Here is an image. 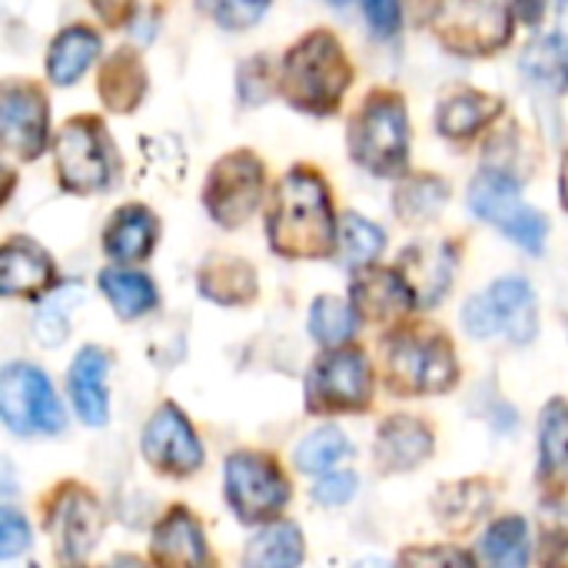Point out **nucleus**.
<instances>
[{
	"label": "nucleus",
	"mask_w": 568,
	"mask_h": 568,
	"mask_svg": "<svg viewBox=\"0 0 568 568\" xmlns=\"http://www.w3.org/2000/svg\"><path fill=\"white\" fill-rule=\"evenodd\" d=\"M336 240L326 183L310 170L283 176L270 210V243L280 256H326Z\"/></svg>",
	"instance_id": "nucleus-1"
},
{
	"label": "nucleus",
	"mask_w": 568,
	"mask_h": 568,
	"mask_svg": "<svg viewBox=\"0 0 568 568\" xmlns=\"http://www.w3.org/2000/svg\"><path fill=\"white\" fill-rule=\"evenodd\" d=\"M349 60L339 40L329 30L306 33L283 63V93L296 110L306 113H329L339 106L349 87Z\"/></svg>",
	"instance_id": "nucleus-2"
},
{
	"label": "nucleus",
	"mask_w": 568,
	"mask_h": 568,
	"mask_svg": "<svg viewBox=\"0 0 568 568\" xmlns=\"http://www.w3.org/2000/svg\"><path fill=\"white\" fill-rule=\"evenodd\" d=\"M349 150L359 166L379 176H393L409 156V123L406 106L393 93H376L363 103L349 126Z\"/></svg>",
	"instance_id": "nucleus-3"
},
{
	"label": "nucleus",
	"mask_w": 568,
	"mask_h": 568,
	"mask_svg": "<svg viewBox=\"0 0 568 568\" xmlns=\"http://www.w3.org/2000/svg\"><path fill=\"white\" fill-rule=\"evenodd\" d=\"M386 366H389L393 386L403 393H416V396L446 393L459 376L456 353H453L449 339L439 333L393 336L386 346Z\"/></svg>",
	"instance_id": "nucleus-4"
},
{
	"label": "nucleus",
	"mask_w": 568,
	"mask_h": 568,
	"mask_svg": "<svg viewBox=\"0 0 568 568\" xmlns=\"http://www.w3.org/2000/svg\"><path fill=\"white\" fill-rule=\"evenodd\" d=\"M469 206L476 216L489 220L496 230H503L509 240H516L529 253H542L549 223L539 210L526 206L519 196V186L503 170H483L469 186Z\"/></svg>",
	"instance_id": "nucleus-5"
},
{
	"label": "nucleus",
	"mask_w": 568,
	"mask_h": 568,
	"mask_svg": "<svg viewBox=\"0 0 568 568\" xmlns=\"http://www.w3.org/2000/svg\"><path fill=\"white\" fill-rule=\"evenodd\" d=\"M463 323L479 339L506 333L513 343H529L536 336V326H539L532 286L526 280H516V276L493 283L486 293H479L466 303Z\"/></svg>",
	"instance_id": "nucleus-6"
},
{
	"label": "nucleus",
	"mask_w": 568,
	"mask_h": 568,
	"mask_svg": "<svg viewBox=\"0 0 568 568\" xmlns=\"http://www.w3.org/2000/svg\"><path fill=\"white\" fill-rule=\"evenodd\" d=\"M53 156H57L60 183L73 193H100L113 180L110 136L97 120L63 123L53 143Z\"/></svg>",
	"instance_id": "nucleus-7"
},
{
	"label": "nucleus",
	"mask_w": 568,
	"mask_h": 568,
	"mask_svg": "<svg viewBox=\"0 0 568 568\" xmlns=\"http://www.w3.org/2000/svg\"><path fill=\"white\" fill-rule=\"evenodd\" d=\"M0 413L17 436H33V433L53 436L63 433L67 423L47 376L23 363L7 366L0 376Z\"/></svg>",
	"instance_id": "nucleus-8"
},
{
	"label": "nucleus",
	"mask_w": 568,
	"mask_h": 568,
	"mask_svg": "<svg viewBox=\"0 0 568 568\" xmlns=\"http://www.w3.org/2000/svg\"><path fill=\"white\" fill-rule=\"evenodd\" d=\"M373 399V373L356 349H336L316 359L306 379L310 413H363Z\"/></svg>",
	"instance_id": "nucleus-9"
},
{
	"label": "nucleus",
	"mask_w": 568,
	"mask_h": 568,
	"mask_svg": "<svg viewBox=\"0 0 568 568\" xmlns=\"http://www.w3.org/2000/svg\"><path fill=\"white\" fill-rule=\"evenodd\" d=\"M263 186H266L263 163L253 153H246V150L230 153L206 176V186H203L206 213L220 226H226V230L243 226L253 216V210L260 206Z\"/></svg>",
	"instance_id": "nucleus-10"
},
{
	"label": "nucleus",
	"mask_w": 568,
	"mask_h": 568,
	"mask_svg": "<svg viewBox=\"0 0 568 568\" xmlns=\"http://www.w3.org/2000/svg\"><path fill=\"white\" fill-rule=\"evenodd\" d=\"M509 0H443L436 10V33L459 53H489L509 40Z\"/></svg>",
	"instance_id": "nucleus-11"
},
{
	"label": "nucleus",
	"mask_w": 568,
	"mask_h": 568,
	"mask_svg": "<svg viewBox=\"0 0 568 568\" xmlns=\"http://www.w3.org/2000/svg\"><path fill=\"white\" fill-rule=\"evenodd\" d=\"M226 499L243 523H263L286 506L290 489L270 459L256 453H236L226 463Z\"/></svg>",
	"instance_id": "nucleus-12"
},
{
	"label": "nucleus",
	"mask_w": 568,
	"mask_h": 568,
	"mask_svg": "<svg viewBox=\"0 0 568 568\" xmlns=\"http://www.w3.org/2000/svg\"><path fill=\"white\" fill-rule=\"evenodd\" d=\"M47 532L53 536L63 562H83L103 532V513L90 493L70 486L57 496L47 519Z\"/></svg>",
	"instance_id": "nucleus-13"
},
{
	"label": "nucleus",
	"mask_w": 568,
	"mask_h": 568,
	"mask_svg": "<svg viewBox=\"0 0 568 568\" xmlns=\"http://www.w3.org/2000/svg\"><path fill=\"white\" fill-rule=\"evenodd\" d=\"M143 456L166 476H190L203 463V446L176 406H163L143 433Z\"/></svg>",
	"instance_id": "nucleus-14"
},
{
	"label": "nucleus",
	"mask_w": 568,
	"mask_h": 568,
	"mask_svg": "<svg viewBox=\"0 0 568 568\" xmlns=\"http://www.w3.org/2000/svg\"><path fill=\"white\" fill-rule=\"evenodd\" d=\"M3 143L20 160H33L47 146V100L37 87L10 83L3 90Z\"/></svg>",
	"instance_id": "nucleus-15"
},
{
	"label": "nucleus",
	"mask_w": 568,
	"mask_h": 568,
	"mask_svg": "<svg viewBox=\"0 0 568 568\" xmlns=\"http://www.w3.org/2000/svg\"><path fill=\"white\" fill-rule=\"evenodd\" d=\"M396 270L409 283L419 306H436L453 283L456 253L449 243H416L399 256Z\"/></svg>",
	"instance_id": "nucleus-16"
},
{
	"label": "nucleus",
	"mask_w": 568,
	"mask_h": 568,
	"mask_svg": "<svg viewBox=\"0 0 568 568\" xmlns=\"http://www.w3.org/2000/svg\"><path fill=\"white\" fill-rule=\"evenodd\" d=\"M57 283L53 260L30 240H10L3 246V270H0V293L3 296H27L37 300Z\"/></svg>",
	"instance_id": "nucleus-17"
},
{
	"label": "nucleus",
	"mask_w": 568,
	"mask_h": 568,
	"mask_svg": "<svg viewBox=\"0 0 568 568\" xmlns=\"http://www.w3.org/2000/svg\"><path fill=\"white\" fill-rule=\"evenodd\" d=\"M433 453V433L413 416H393L383 423L376 439V463L386 473H409Z\"/></svg>",
	"instance_id": "nucleus-18"
},
{
	"label": "nucleus",
	"mask_w": 568,
	"mask_h": 568,
	"mask_svg": "<svg viewBox=\"0 0 568 568\" xmlns=\"http://www.w3.org/2000/svg\"><path fill=\"white\" fill-rule=\"evenodd\" d=\"M106 369H110V359L97 346H87L70 366V399H73L77 416L87 426H103L110 416V396L103 386Z\"/></svg>",
	"instance_id": "nucleus-19"
},
{
	"label": "nucleus",
	"mask_w": 568,
	"mask_h": 568,
	"mask_svg": "<svg viewBox=\"0 0 568 568\" xmlns=\"http://www.w3.org/2000/svg\"><path fill=\"white\" fill-rule=\"evenodd\" d=\"M353 303L369 320H396L416 303V296L399 270H363L353 283Z\"/></svg>",
	"instance_id": "nucleus-20"
},
{
	"label": "nucleus",
	"mask_w": 568,
	"mask_h": 568,
	"mask_svg": "<svg viewBox=\"0 0 568 568\" xmlns=\"http://www.w3.org/2000/svg\"><path fill=\"white\" fill-rule=\"evenodd\" d=\"M156 216L146 206H123L113 213L106 233H103V250L116 263H136L146 260L153 243H156Z\"/></svg>",
	"instance_id": "nucleus-21"
},
{
	"label": "nucleus",
	"mask_w": 568,
	"mask_h": 568,
	"mask_svg": "<svg viewBox=\"0 0 568 568\" xmlns=\"http://www.w3.org/2000/svg\"><path fill=\"white\" fill-rule=\"evenodd\" d=\"M153 559L166 566H206L203 532L190 513L173 509L153 532Z\"/></svg>",
	"instance_id": "nucleus-22"
},
{
	"label": "nucleus",
	"mask_w": 568,
	"mask_h": 568,
	"mask_svg": "<svg viewBox=\"0 0 568 568\" xmlns=\"http://www.w3.org/2000/svg\"><path fill=\"white\" fill-rule=\"evenodd\" d=\"M200 290L220 306H240L256 296V273L240 256H210L200 270Z\"/></svg>",
	"instance_id": "nucleus-23"
},
{
	"label": "nucleus",
	"mask_w": 568,
	"mask_h": 568,
	"mask_svg": "<svg viewBox=\"0 0 568 568\" xmlns=\"http://www.w3.org/2000/svg\"><path fill=\"white\" fill-rule=\"evenodd\" d=\"M503 113V100L499 97H489V93H453L439 103V113H436V123H439V133L449 136V140H469L473 133H479L493 116Z\"/></svg>",
	"instance_id": "nucleus-24"
},
{
	"label": "nucleus",
	"mask_w": 568,
	"mask_h": 568,
	"mask_svg": "<svg viewBox=\"0 0 568 568\" xmlns=\"http://www.w3.org/2000/svg\"><path fill=\"white\" fill-rule=\"evenodd\" d=\"M146 93V73L143 63L133 50H116L100 73V97L106 110L113 113H130Z\"/></svg>",
	"instance_id": "nucleus-25"
},
{
	"label": "nucleus",
	"mask_w": 568,
	"mask_h": 568,
	"mask_svg": "<svg viewBox=\"0 0 568 568\" xmlns=\"http://www.w3.org/2000/svg\"><path fill=\"white\" fill-rule=\"evenodd\" d=\"M100 53V40L90 27H67L47 53V73L53 83L67 87L73 80H80L87 73V67L97 60Z\"/></svg>",
	"instance_id": "nucleus-26"
},
{
	"label": "nucleus",
	"mask_w": 568,
	"mask_h": 568,
	"mask_svg": "<svg viewBox=\"0 0 568 568\" xmlns=\"http://www.w3.org/2000/svg\"><path fill=\"white\" fill-rule=\"evenodd\" d=\"M539 476L546 483H568V403L552 399L542 413V439H539Z\"/></svg>",
	"instance_id": "nucleus-27"
},
{
	"label": "nucleus",
	"mask_w": 568,
	"mask_h": 568,
	"mask_svg": "<svg viewBox=\"0 0 568 568\" xmlns=\"http://www.w3.org/2000/svg\"><path fill=\"white\" fill-rule=\"evenodd\" d=\"M100 290L113 303V310L123 320H140L156 306V286L143 273H126V270H103L100 273Z\"/></svg>",
	"instance_id": "nucleus-28"
},
{
	"label": "nucleus",
	"mask_w": 568,
	"mask_h": 568,
	"mask_svg": "<svg viewBox=\"0 0 568 568\" xmlns=\"http://www.w3.org/2000/svg\"><path fill=\"white\" fill-rule=\"evenodd\" d=\"M303 559V536L293 523H273L266 526L246 549V566H296Z\"/></svg>",
	"instance_id": "nucleus-29"
},
{
	"label": "nucleus",
	"mask_w": 568,
	"mask_h": 568,
	"mask_svg": "<svg viewBox=\"0 0 568 568\" xmlns=\"http://www.w3.org/2000/svg\"><path fill=\"white\" fill-rule=\"evenodd\" d=\"M449 200V186L439 180V176H416V180H406L399 190H396V213L409 223V226H419L426 220H433Z\"/></svg>",
	"instance_id": "nucleus-30"
},
{
	"label": "nucleus",
	"mask_w": 568,
	"mask_h": 568,
	"mask_svg": "<svg viewBox=\"0 0 568 568\" xmlns=\"http://www.w3.org/2000/svg\"><path fill=\"white\" fill-rule=\"evenodd\" d=\"M483 559L503 568H523L529 562V526L519 516L499 519L483 536Z\"/></svg>",
	"instance_id": "nucleus-31"
},
{
	"label": "nucleus",
	"mask_w": 568,
	"mask_h": 568,
	"mask_svg": "<svg viewBox=\"0 0 568 568\" xmlns=\"http://www.w3.org/2000/svg\"><path fill=\"white\" fill-rule=\"evenodd\" d=\"M313 339L323 346H343L356 336V303H343L336 296H320L310 313Z\"/></svg>",
	"instance_id": "nucleus-32"
},
{
	"label": "nucleus",
	"mask_w": 568,
	"mask_h": 568,
	"mask_svg": "<svg viewBox=\"0 0 568 568\" xmlns=\"http://www.w3.org/2000/svg\"><path fill=\"white\" fill-rule=\"evenodd\" d=\"M489 506V493L486 486L479 483H459V486H446L439 503H436V513H439V523L446 529H466L473 526Z\"/></svg>",
	"instance_id": "nucleus-33"
},
{
	"label": "nucleus",
	"mask_w": 568,
	"mask_h": 568,
	"mask_svg": "<svg viewBox=\"0 0 568 568\" xmlns=\"http://www.w3.org/2000/svg\"><path fill=\"white\" fill-rule=\"evenodd\" d=\"M353 453L349 439L336 429V426H326V429H316L310 433L300 446H296V466L303 473H329L339 459H346Z\"/></svg>",
	"instance_id": "nucleus-34"
},
{
	"label": "nucleus",
	"mask_w": 568,
	"mask_h": 568,
	"mask_svg": "<svg viewBox=\"0 0 568 568\" xmlns=\"http://www.w3.org/2000/svg\"><path fill=\"white\" fill-rule=\"evenodd\" d=\"M339 246H343L346 263L369 266L383 253L386 236H383V230L376 223L363 220L359 213H346V220L339 223Z\"/></svg>",
	"instance_id": "nucleus-35"
},
{
	"label": "nucleus",
	"mask_w": 568,
	"mask_h": 568,
	"mask_svg": "<svg viewBox=\"0 0 568 568\" xmlns=\"http://www.w3.org/2000/svg\"><path fill=\"white\" fill-rule=\"evenodd\" d=\"M196 3H200V10L206 17H213L226 30L253 27L266 13V7H270V0H196Z\"/></svg>",
	"instance_id": "nucleus-36"
},
{
	"label": "nucleus",
	"mask_w": 568,
	"mask_h": 568,
	"mask_svg": "<svg viewBox=\"0 0 568 568\" xmlns=\"http://www.w3.org/2000/svg\"><path fill=\"white\" fill-rule=\"evenodd\" d=\"M356 473H329L316 483L313 489V499L323 503V506H346L353 496H356Z\"/></svg>",
	"instance_id": "nucleus-37"
},
{
	"label": "nucleus",
	"mask_w": 568,
	"mask_h": 568,
	"mask_svg": "<svg viewBox=\"0 0 568 568\" xmlns=\"http://www.w3.org/2000/svg\"><path fill=\"white\" fill-rule=\"evenodd\" d=\"M33 333L43 346H60L67 339V306L63 303L43 306L33 320Z\"/></svg>",
	"instance_id": "nucleus-38"
},
{
	"label": "nucleus",
	"mask_w": 568,
	"mask_h": 568,
	"mask_svg": "<svg viewBox=\"0 0 568 568\" xmlns=\"http://www.w3.org/2000/svg\"><path fill=\"white\" fill-rule=\"evenodd\" d=\"M30 546V529L27 523L13 513V509H3L0 513V559H13L20 549Z\"/></svg>",
	"instance_id": "nucleus-39"
},
{
	"label": "nucleus",
	"mask_w": 568,
	"mask_h": 568,
	"mask_svg": "<svg viewBox=\"0 0 568 568\" xmlns=\"http://www.w3.org/2000/svg\"><path fill=\"white\" fill-rule=\"evenodd\" d=\"M366 7V20L369 27L379 33V37H393L403 23V13H399V0H363Z\"/></svg>",
	"instance_id": "nucleus-40"
},
{
	"label": "nucleus",
	"mask_w": 568,
	"mask_h": 568,
	"mask_svg": "<svg viewBox=\"0 0 568 568\" xmlns=\"http://www.w3.org/2000/svg\"><path fill=\"white\" fill-rule=\"evenodd\" d=\"M90 3L97 7V13H100L106 23H120V20H126L130 10H133V0H90Z\"/></svg>",
	"instance_id": "nucleus-41"
},
{
	"label": "nucleus",
	"mask_w": 568,
	"mask_h": 568,
	"mask_svg": "<svg viewBox=\"0 0 568 568\" xmlns=\"http://www.w3.org/2000/svg\"><path fill=\"white\" fill-rule=\"evenodd\" d=\"M403 562H426V566H433V562H463V566H469L473 559L469 556H463V552H453V549H446V552H406L403 556Z\"/></svg>",
	"instance_id": "nucleus-42"
},
{
	"label": "nucleus",
	"mask_w": 568,
	"mask_h": 568,
	"mask_svg": "<svg viewBox=\"0 0 568 568\" xmlns=\"http://www.w3.org/2000/svg\"><path fill=\"white\" fill-rule=\"evenodd\" d=\"M509 7L526 20V23H539L542 20V10H546V0H509Z\"/></svg>",
	"instance_id": "nucleus-43"
},
{
	"label": "nucleus",
	"mask_w": 568,
	"mask_h": 568,
	"mask_svg": "<svg viewBox=\"0 0 568 568\" xmlns=\"http://www.w3.org/2000/svg\"><path fill=\"white\" fill-rule=\"evenodd\" d=\"M556 43H562L568 50V0H559L556 3V27H552V33H549Z\"/></svg>",
	"instance_id": "nucleus-44"
},
{
	"label": "nucleus",
	"mask_w": 568,
	"mask_h": 568,
	"mask_svg": "<svg viewBox=\"0 0 568 568\" xmlns=\"http://www.w3.org/2000/svg\"><path fill=\"white\" fill-rule=\"evenodd\" d=\"M562 200H566V206H568V156H566V166H562Z\"/></svg>",
	"instance_id": "nucleus-45"
},
{
	"label": "nucleus",
	"mask_w": 568,
	"mask_h": 568,
	"mask_svg": "<svg viewBox=\"0 0 568 568\" xmlns=\"http://www.w3.org/2000/svg\"><path fill=\"white\" fill-rule=\"evenodd\" d=\"M326 3H336V7H339V3H346V0H326Z\"/></svg>",
	"instance_id": "nucleus-46"
}]
</instances>
